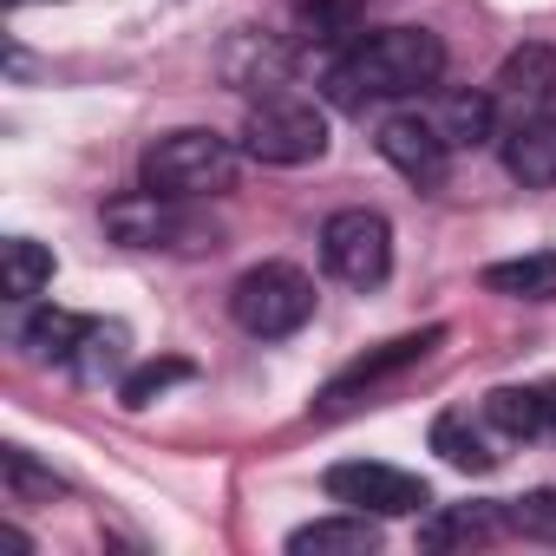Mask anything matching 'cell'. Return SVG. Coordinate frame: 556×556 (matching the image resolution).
Wrapping results in <instances>:
<instances>
[{
	"label": "cell",
	"mask_w": 556,
	"mask_h": 556,
	"mask_svg": "<svg viewBox=\"0 0 556 556\" xmlns=\"http://www.w3.org/2000/svg\"><path fill=\"white\" fill-rule=\"evenodd\" d=\"M374 144H380V157H387L413 190H445V177H452V144L439 138V125H432L426 112H393Z\"/></svg>",
	"instance_id": "ba28073f"
},
{
	"label": "cell",
	"mask_w": 556,
	"mask_h": 556,
	"mask_svg": "<svg viewBox=\"0 0 556 556\" xmlns=\"http://www.w3.org/2000/svg\"><path fill=\"white\" fill-rule=\"evenodd\" d=\"M484 419H491L504 439H536V432H549L543 387H497V393H484Z\"/></svg>",
	"instance_id": "44dd1931"
},
{
	"label": "cell",
	"mask_w": 556,
	"mask_h": 556,
	"mask_svg": "<svg viewBox=\"0 0 556 556\" xmlns=\"http://www.w3.org/2000/svg\"><path fill=\"white\" fill-rule=\"evenodd\" d=\"M0 471H8V484H14V497H47V504H53V497L66 491V484H60L53 471H40V465H34V458H27L21 445H8V452H0Z\"/></svg>",
	"instance_id": "cb8c5ba5"
},
{
	"label": "cell",
	"mask_w": 556,
	"mask_h": 556,
	"mask_svg": "<svg viewBox=\"0 0 556 556\" xmlns=\"http://www.w3.org/2000/svg\"><path fill=\"white\" fill-rule=\"evenodd\" d=\"M328 497L348 504V510H367V517H426L432 510V491L426 478L400 471V465H380V458H348V465H328Z\"/></svg>",
	"instance_id": "52a82bcc"
},
{
	"label": "cell",
	"mask_w": 556,
	"mask_h": 556,
	"mask_svg": "<svg viewBox=\"0 0 556 556\" xmlns=\"http://www.w3.org/2000/svg\"><path fill=\"white\" fill-rule=\"evenodd\" d=\"M86 328H92V321H79V315H66V308H34V315H27V328H21V348H27L34 361L73 367V354H79Z\"/></svg>",
	"instance_id": "ac0fdd59"
},
{
	"label": "cell",
	"mask_w": 556,
	"mask_h": 556,
	"mask_svg": "<svg viewBox=\"0 0 556 556\" xmlns=\"http://www.w3.org/2000/svg\"><path fill=\"white\" fill-rule=\"evenodd\" d=\"M491 99H497V112H510V118H536V112L556 99V47H543V40L517 47V53L497 66Z\"/></svg>",
	"instance_id": "30bf717a"
},
{
	"label": "cell",
	"mask_w": 556,
	"mask_h": 556,
	"mask_svg": "<svg viewBox=\"0 0 556 556\" xmlns=\"http://www.w3.org/2000/svg\"><path fill=\"white\" fill-rule=\"evenodd\" d=\"M302 34L308 40H341V34H354V8L348 0H315V8H302Z\"/></svg>",
	"instance_id": "d4e9b609"
},
{
	"label": "cell",
	"mask_w": 556,
	"mask_h": 556,
	"mask_svg": "<svg viewBox=\"0 0 556 556\" xmlns=\"http://www.w3.org/2000/svg\"><path fill=\"white\" fill-rule=\"evenodd\" d=\"M138 184L144 190H157V197H223L229 184H236V151H229V138H216V131H164L157 144H144V157H138Z\"/></svg>",
	"instance_id": "7a4b0ae2"
},
{
	"label": "cell",
	"mask_w": 556,
	"mask_h": 556,
	"mask_svg": "<svg viewBox=\"0 0 556 556\" xmlns=\"http://www.w3.org/2000/svg\"><path fill=\"white\" fill-rule=\"evenodd\" d=\"M504 170L523 184V190H549L556 184V112H536V118H517L510 138H504Z\"/></svg>",
	"instance_id": "5bb4252c"
},
{
	"label": "cell",
	"mask_w": 556,
	"mask_h": 556,
	"mask_svg": "<svg viewBox=\"0 0 556 556\" xmlns=\"http://www.w3.org/2000/svg\"><path fill=\"white\" fill-rule=\"evenodd\" d=\"M497 530H510V510L497 504H439L419 517V549H478Z\"/></svg>",
	"instance_id": "7c38bea8"
},
{
	"label": "cell",
	"mask_w": 556,
	"mask_h": 556,
	"mask_svg": "<svg viewBox=\"0 0 556 556\" xmlns=\"http://www.w3.org/2000/svg\"><path fill=\"white\" fill-rule=\"evenodd\" d=\"M445 73V40L426 27H380L354 53L328 66V99L341 112H367L374 99H419Z\"/></svg>",
	"instance_id": "6da1fadb"
},
{
	"label": "cell",
	"mask_w": 556,
	"mask_h": 556,
	"mask_svg": "<svg viewBox=\"0 0 556 556\" xmlns=\"http://www.w3.org/2000/svg\"><path fill=\"white\" fill-rule=\"evenodd\" d=\"M8 8H27V0H8Z\"/></svg>",
	"instance_id": "4316f807"
},
{
	"label": "cell",
	"mask_w": 556,
	"mask_h": 556,
	"mask_svg": "<svg viewBox=\"0 0 556 556\" xmlns=\"http://www.w3.org/2000/svg\"><path fill=\"white\" fill-rule=\"evenodd\" d=\"M321 262L348 289H380L393 275V229L380 210H334L321 223Z\"/></svg>",
	"instance_id": "8992f818"
},
{
	"label": "cell",
	"mask_w": 556,
	"mask_h": 556,
	"mask_svg": "<svg viewBox=\"0 0 556 556\" xmlns=\"http://www.w3.org/2000/svg\"><path fill=\"white\" fill-rule=\"evenodd\" d=\"M510 530L530 536V543H556V484L517 497V504H510Z\"/></svg>",
	"instance_id": "603a6c76"
},
{
	"label": "cell",
	"mask_w": 556,
	"mask_h": 556,
	"mask_svg": "<svg viewBox=\"0 0 556 556\" xmlns=\"http://www.w3.org/2000/svg\"><path fill=\"white\" fill-rule=\"evenodd\" d=\"M445 341V328H419V334H400V341H387V348H374V354H361L321 400H315V413H348L354 406V393H367L374 380H393L400 367H419L432 348Z\"/></svg>",
	"instance_id": "9c48e42d"
},
{
	"label": "cell",
	"mask_w": 556,
	"mask_h": 556,
	"mask_svg": "<svg viewBox=\"0 0 556 556\" xmlns=\"http://www.w3.org/2000/svg\"><path fill=\"white\" fill-rule=\"evenodd\" d=\"M184 203H190V197L138 190V197L105 203V229H112V242H118V249H184V255L216 249V223L190 216Z\"/></svg>",
	"instance_id": "5b68a950"
},
{
	"label": "cell",
	"mask_w": 556,
	"mask_h": 556,
	"mask_svg": "<svg viewBox=\"0 0 556 556\" xmlns=\"http://www.w3.org/2000/svg\"><path fill=\"white\" fill-rule=\"evenodd\" d=\"M374 549H380V523L367 510H341L289 530V556H374Z\"/></svg>",
	"instance_id": "4fadbf2b"
},
{
	"label": "cell",
	"mask_w": 556,
	"mask_h": 556,
	"mask_svg": "<svg viewBox=\"0 0 556 556\" xmlns=\"http://www.w3.org/2000/svg\"><path fill=\"white\" fill-rule=\"evenodd\" d=\"M125 348H131L125 321H92V328H86V341H79V354H73V374H79L86 387L125 380Z\"/></svg>",
	"instance_id": "ffe728a7"
},
{
	"label": "cell",
	"mask_w": 556,
	"mask_h": 556,
	"mask_svg": "<svg viewBox=\"0 0 556 556\" xmlns=\"http://www.w3.org/2000/svg\"><path fill=\"white\" fill-rule=\"evenodd\" d=\"M289 66H295V53L282 40H268V34H236V47L223 60L229 86H249V92H282L289 86Z\"/></svg>",
	"instance_id": "9a60e30c"
},
{
	"label": "cell",
	"mask_w": 556,
	"mask_h": 556,
	"mask_svg": "<svg viewBox=\"0 0 556 556\" xmlns=\"http://www.w3.org/2000/svg\"><path fill=\"white\" fill-rule=\"evenodd\" d=\"M484 289L510 295V302H556V249H536V255H517V262H491Z\"/></svg>",
	"instance_id": "e0dca14e"
},
{
	"label": "cell",
	"mask_w": 556,
	"mask_h": 556,
	"mask_svg": "<svg viewBox=\"0 0 556 556\" xmlns=\"http://www.w3.org/2000/svg\"><path fill=\"white\" fill-rule=\"evenodd\" d=\"M426 118L439 125V138L452 151H471V144H484L497 131V99L491 92H439V105Z\"/></svg>",
	"instance_id": "2e32d148"
},
{
	"label": "cell",
	"mask_w": 556,
	"mask_h": 556,
	"mask_svg": "<svg viewBox=\"0 0 556 556\" xmlns=\"http://www.w3.org/2000/svg\"><path fill=\"white\" fill-rule=\"evenodd\" d=\"M229 315L255 341H282V334H295L315 315V282L295 262H262V268H249L242 282L229 289Z\"/></svg>",
	"instance_id": "277c9868"
},
{
	"label": "cell",
	"mask_w": 556,
	"mask_h": 556,
	"mask_svg": "<svg viewBox=\"0 0 556 556\" xmlns=\"http://www.w3.org/2000/svg\"><path fill=\"white\" fill-rule=\"evenodd\" d=\"M543 413H549V432H556V380L543 387Z\"/></svg>",
	"instance_id": "484cf974"
},
{
	"label": "cell",
	"mask_w": 556,
	"mask_h": 556,
	"mask_svg": "<svg viewBox=\"0 0 556 556\" xmlns=\"http://www.w3.org/2000/svg\"><path fill=\"white\" fill-rule=\"evenodd\" d=\"M242 151L255 164H282V170L315 164L328 151V112L295 92H262L242 118Z\"/></svg>",
	"instance_id": "3957f363"
},
{
	"label": "cell",
	"mask_w": 556,
	"mask_h": 556,
	"mask_svg": "<svg viewBox=\"0 0 556 556\" xmlns=\"http://www.w3.org/2000/svg\"><path fill=\"white\" fill-rule=\"evenodd\" d=\"M432 452H439L445 465H458V471H497V465H504V432L484 419V406H478V413L452 406V413L432 419Z\"/></svg>",
	"instance_id": "8fae6325"
},
{
	"label": "cell",
	"mask_w": 556,
	"mask_h": 556,
	"mask_svg": "<svg viewBox=\"0 0 556 556\" xmlns=\"http://www.w3.org/2000/svg\"><path fill=\"white\" fill-rule=\"evenodd\" d=\"M197 367L190 361H177V354H164V361H144V367H131L125 380H118V400L131 406V413H144V406H157L170 387H184Z\"/></svg>",
	"instance_id": "7402d4cb"
},
{
	"label": "cell",
	"mask_w": 556,
	"mask_h": 556,
	"mask_svg": "<svg viewBox=\"0 0 556 556\" xmlns=\"http://www.w3.org/2000/svg\"><path fill=\"white\" fill-rule=\"evenodd\" d=\"M47 282H53V249L34 236H8V249H0V289H8V302H34Z\"/></svg>",
	"instance_id": "d6986e66"
}]
</instances>
